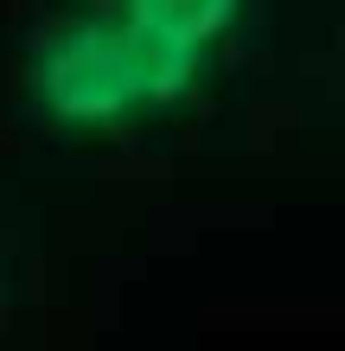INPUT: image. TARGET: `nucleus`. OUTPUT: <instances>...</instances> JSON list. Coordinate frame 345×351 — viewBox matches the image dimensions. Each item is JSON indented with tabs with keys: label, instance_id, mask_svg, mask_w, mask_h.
<instances>
[{
	"label": "nucleus",
	"instance_id": "f257e3e1",
	"mask_svg": "<svg viewBox=\"0 0 345 351\" xmlns=\"http://www.w3.org/2000/svg\"><path fill=\"white\" fill-rule=\"evenodd\" d=\"M237 7H77L38 19L19 58V102L58 134L173 121L217 77Z\"/></svg>",
	"mask_w": 345,
	"mask_h": 351
},
{
	"label": "nucleus",
	"instance_id": "f03ea898",
	"mask_svg": "<svg viewBox=\"0 0 345 351\" xmlns=\"http://www.w3.org/2000/svg\"><path fill=\"white\" fill-rule=\"evenodd\" d=\"M0 306H7V262H0Z\"/></svg>",
	"mask_w": 345,
	"mask_h": 351
}]
</instances>
